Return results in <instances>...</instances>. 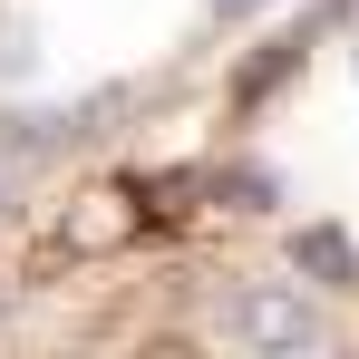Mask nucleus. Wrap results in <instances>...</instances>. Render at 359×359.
I'll list each match as a JSON object with an SVG mask.
<instances>
[{
	"label": "nucleus",
	"instance_id": "f257e3e1",
	"mask_svg": "<svg viewBox=\"0 0 359 359\" xmlns=\"http://www.w3.org/2000/svg\"><path fill=\"white\" fill-rule=\"evenodd\" d=\"M224 340H243V350H320V311L301 292H243V301H224Z\"/></svg>",
	"mask_w": 359,
	"mask_h": 359
},
{
	"label": "nucleus",
	"instance_id": "f03ea898",
	"mask_svg": "<svg viewBox=\"0 0 359 359\" xmlns=\"http://www.w3.org/2000/svg\"><path fill=\"white\" fill-rule=\"evenodd\" d=\"M292 272L301 282H330V292H359V243L340 224H301L292 233Z\"/></svg>",
	"mask_w": 359,
	"mask_h": 359
},
{
	"label": "nucleus",
	"instance_id": "7ed1b4c3",
	"mask_svg": "<svg viewBox=\"0 0 359 359\" xmlns=\"http://www.w3.org/2000/svg\"><path fill=\"white\" fill-rule=\"evenodd\" d=\"M292 68H301V39H282V49H262V59H252V78H243V97H272V88H282Z\"/></svg>",
	"mask_w": 359,
	"mask_h": 359
},
{
	"label": "nucleus",
	"instance_id": "20e7f679",
	"mask_svg": "<svg viewBox=\"0 0 359 359\" xmlns=\"http://www.w3.org/2000/svg\"><path fill=\"white\" fill-rule=\"evenodd\" d=\"M224 194H243V204H272V175H262V165H233V175H224Z\"/></svg>",
	"mask_w": 359,
	"mask_h": 359
},
{
	"label": "nucleus",
	"instance_id": "39448f33",
	"mask_svg": "<svg viewBox=\"0 0 359 359\" xmlns=\"http://www.w3.org/2000/svg\"><path fill=\"white\" fill-rule=\"evenodd\" d=\"M214 10H224V20H252V10H262V0H214Z\"/></svg>",
	"mask_w": 359,
	"mask_h": 359
}]
</instances>
